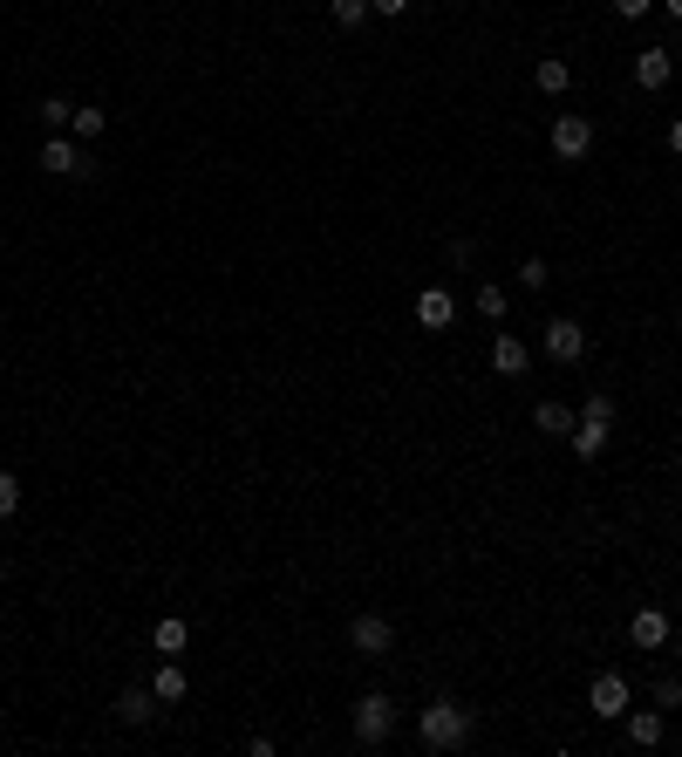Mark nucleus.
Wrapping results in <instances>:
<instances>
[{"label":"nucleus","mask_w":682,"mask_h":757,"mask_svg":"<svg viewBox=\"0 0 682 757\" xmlns=\"http://www.w3.org/2000/svg\"><path fill=\"white\" fill-rule=\"evenodd\" d=\"M546 280H553V266L539 260V253H532V260H519V287H532V294H539Z\"/></svg>","instance_id":"5701e85b"},{"label":"nucleus","mask_w":682,"mask_h":757,"mask_svg":"<svg viewBox=\"0 0 682 757\" xmlns=\"http://www.w3.org/2000/svg\"><path fill=\"white\" fill-rule=\"evenodd\" d=\"M669 76H676V55H669V48H642V55H635V82H642V89H669Z\"/></svg>","instance_id":"9d476101"},{"label":"nucleus","mask_w":682,"mask_h":757,"mask_svg":"<svg viewBox=\"0 0 682 757\" xmlns=\"http://www.w3.org/2000/svg\"><path fill=\"white\" fill-rule=\"evenodd\" d=\"M69 130L89 144V137H103V130H110V116H103V110H76V123H69Z\"/></svg>","instance_id":"4be33fe9"},{"label":"nucleus","mask_w":682,"mask_h":757,"mask_svg":"<svg viewBox=\"0 0 682 757\" xmlns=\"http://www.w3.org/2000/svg\"><path fill=\"white\" fill-rule=\"evenodd\" d=\"M151 689H157V703H185L191 676H185V669H178V662H164V669H157V676H151Z\"/></svg>","instance_id":"f3484780"},{"label":"nucleus","mask_w":682,"mask_h":757,"mask_svg":"<svg viewBox=\"0 0 682 757\" xmlns=\"http://www.w3.org/2000/svg\"><path fill=\"white\" fill-rule=\"evenodd\" d=\"M669 14H676V21H682V0H669Z\"/></svg>","instance_id":"c756f323"},{"label":"nucleus","mask_w":682,"mask_h":757,"mask_svg":"<svg viewBox=\"0 0 682 757\" xmlns=\"http://www.w3.org/2000/svg\"><path fill=\"white\" fill-rule=\"evenodd\" d=\"M14 512H21V478L0 471V519H14Z\"/></svg>","instance_id":"b1692460"},{"label":"nucleus","mask_w":682,"mask_h":757,"mask_svg":"<svg viewBox=\"0 0 682 757\" xmlns=\"http://www.w3.org/2000/svg\"><path fill=\"white\" fill-rule=\"evenodd\" d=\"M532 423H539L546 437H573V423H580V410H573V403H539V410H532Z\"/></svg>","instance_id":"ddd939ff"},{"label":"nucleus","mask_w":682,"mask_h":757,"mask_svg":"<svg viewBox=\"0 0 682 757\" xmlns=\"http://www.w3.org/2000/svg\"><path fill=\"white\" fill-rule=\"evenodd\" d=\"M532 82H539L546 96H567V89H573V69H567V62H560V55H546V62L532 69Z\"/></svg>","instance_id":"dca6fc26"},{"label":"nucleus","mask_w":682,"mask_h":757,"mask_svg":"<svg viewBox=\"0 0 682 757\" xmlns=\"http://www.w3.org/2000/svg\"><path fill=\"white\" fill-rule=\"evenodd\" d=\"M0 580H7V567H0Z\"/></svg>","instance_id":"7c9ffc66"},{"label":"nucleus","mask_w":682,"mask_h":757,"mask_svg":"<svg viewBox=\"0 0 682 757\" xmlns=\"http://www.w3.org/2000/svg\"><path fill=\"white\" fill-rule=\"evenodd\" d=\"M526 362L532 355H526V341L519 335H492V369L498 376H526Z\"/></svg>","instance_id":"f8f14e48"},{"label":"nucleus","mask_w":682,"mask_h":757,"mask_svg":"<svg viewBox=\"0 0 682 757\" xmlns=\"http://www.w3.org/2000/svg\"><path fill=\"white\" fill-rule=\"evenodd\" d=\"M417 737H423V751H464L471 744V710L451 703V696H437V703L417 710Z\"/></svg>","instance_id":"f257e3e1"},{"label":"nucleus","mask_w":682,"mask_h":757,"mask_svg":"<svg viewBox=\"0 0 682 757\" xmlns=\"http://www.w3.org/2000/svg\"><path fill=\"white\" fill-rule=\"evenodd\" d=\"M546 144H553V157H560V164H580V157L594 151V123H587V116H573V110H560V116H553V130H546Z\"/></svg>","instance_id":"7ed1b4c3"},{"label":"nucleus","mask_w":682,"mask_h":757,"mask_svg":"<svg viewBox=\"0 0 682 757\" xmlns=\"http://www.w3.org/2000/svg\"><path fill=\"white\" fill-rule=\"evenodd\" d=\"M389 730H396V703H389L382 689H369V696L355 703V744L376 751V744H389Z\"/></svg>","instance_id":"f03ea898"},{"label":"nucleus","mask_w":682,"mask_h":757,"mask_svg":"<svg viewBox=\"0 0 682 757\" xmlns=\"http://www.w3.org/2000/svg\"><path fill=\"white\" fill-rule=\"evenodd\" d=\"M116 717L123 723H151L157 717V689H123V696H116Z\"/></svg>","instance_id":"2eb2a0df"},{"label":"nucleus","mask_w":682,"mask_h":757,"mask_svg":"<svg viewBox=\"0 0 682 757\" xmlns=\"http://www.w3.org/2000/svg\"><path fill=\"white\" fill-rule=\"evenodd\" d=\"M451 321H457L451 287H423V294H417V328H430V335H444Z\"/></svg>","instance_id":"6e6552de"},{"label":"nucleus","mask_w":682,"mask_h":757,"mask_svg":"<svg viewBox=\"0 0 682 757\" xmlns=\"http://www.w3.org/2000/svg\"><path fill=\"white\" fill-rule=\"evenodd\" d=\"M328 14H335V28H362L376 7H369V0H328Z\"/></svg>","instance_id":"aec40b11"},{"label":"nucleus","mask_w":682,"mask_h":757,"mask_svg":"<svg viewBox=\"0 0 682 757\" xmlns=\"http://www.w3.org/2000/svg\"><path fill=\"white\" fill-rule=\"evenodd\" d=\"M151 642H157V655H185L191 628H185V621H178V614H171V621H157V635H151Z\"/></svg>","instance_id":"a211bd4d"},{"label":"nucleus","mask_w":682,"mask_h":757,"mask_svg":"<svg viewBox=\"0 0 682 757\" xmlns=\"http://www.w3.org/2000/svg\"><path fill=\"white\" fill-rule=\"evenodd\" d=\"M655 710H682V682H676V676L655 682Z\"/></svg>","instance_id":"393cba45"},{"label":"nucleus","mask_w":682,"mask_h":757,"mask_svg":"<svg viewBox=\"0 0 682 757\" xmlns=\"http://www.w3.org/2000/svg\"><path fill=\"white\" fill-rule=\"evenodd\" d=\"M539 348H546V355H553V362H580V355H587V328H580V321H567V314H553V321H546V335H539Z\"/></svg>","instance_id":"20e7f679"},{"label":"nucleus","mask_w":682,"mask_h":757,"mask_svg":"<svg viewBox=\"0 0 682 757\" xmlns=\"http://www.w3.org/2000/svg\"><path fill=\"white\" fill-rule=\"evenodd\" d=\"M662 730H669V717L662 710H628V744H662Z\"/></svg>","instance_id":"4468645a"},{"label":"nucleus","mask_w":682,"mask_h":757,"mask_svg":"<svg viewBox=\"0 0 682 757\" xmlns=\"http://www.w3.org/2000/svg\"><path fill=\"white\" fill-rule=\"evenodd\" d=\"M628 642L635 648H662L669 642V614H662V607H642V614L628 621Z\"/></svg>","instance_id":"9b49d317"},{"label":"nucleus","mask_w":682,"mask_h":757,"mask_svg":"<svg viewBox=\"0 0 682 757\" xmlns=\"http://www.w3.org/2000/svg\"><path fill=\"white\" fill-rule=\"evenodd\" d=\"M648 7H655V0H614V14H621V21H642Z\"/></svg>","instance_id":"bb28decb"},{"label":"nucleus","mask_w":682,"mask_h":757,"mask_svg":"<svg viewBox=\"0 0 682 757\" xmlns=\"http://www.w3.org/2000/svg\"><path fill=\"white\" fill-rule=\"evenodd\" d=\"M41 123H48V137H62V130L76 123V103H69V96H48V103H41Z\"/></svg>","instance_id":"6ab92c4d"},{"label":"nucleus","mask_w":682,"mask_h":757,"mask_svg":"<svg viewBox=\"0 0 682 757\" xmlns=\"http://www.w3.org/2000/svg\"><path fill=\"white\" fill-rule=\"evenodd\" d=\"M348 648H355V655H389V648H396V621L355 614V621H348Z\"/></svg>","instance_id":"39448f33"},{"label":"nucleus","mask_w":682,"mask_h":757,"mask_svg":"<svg viewBox=\"0 0 682 757\" xmlns=\"http://www.w3.org/2000/svg\"><path fill=\"white\" fill-rule=\"evenodd\" d=\"M669 151L682 157V116H676V123H669Z\"/></svg>","instance_id":"c85d7f7f"},{"label":"nucleus","mask_w":682,"mask_h":757,"mask_svg":"<svg viewBox=\"0 0 682 757\" xmlns=\"http://www.w3.org/2000/svg\"><path fill=\"white\" fill-rule=\"evenodd\" d=\"M478 314H485V321H505V287H498V280L478 287Z\"/></svg>","instance_id":"412c9836"},{"label":"nucleus","mask_w":682,"mask_h":757,"mask_svg":"<svg viewBox=\"0 0 682 757\" xmlns=\"http://www.w3.org/2000/svg\"><path fill=\"white\" fill-rule=\"evenodd\" d=\"M580 410H587V417H614V396H607V389H594V396H587Z\"/></svg>","instance_id":"a878e982"},{"label":"nucleus","mask_w":682,"mask_h":757,"mask_svg":"<svg viewBox=\"0 0 682 757\" xmlns=\"http://www.w3.org/2000/svg\"><path fill=\"white\" fill-rule=\"evenodd\" d=\"M587 710L594 717H628V676H594V689H587Z\"/></svg>","instance_id":"0eeeda50"},{"label":"nucleus","mask_w":682,"mask_h":757,"mask_svg":"<svg viewBox=\"0 0 682 757\" xmlns=\"http://www.w3.org/2000/svg\"><path fill=\"white\" fill-rule=\"evenodd\" d=\"M369 7H376V14H389V21H396V14H410V0H369Z\"/></svg>","instance_id":"cd10ccee"},{"label":"nucleus","mask_w":682,"mask_h":757,"mask_svg":"<svg viewBox=\"0 0 682 757\" xmlns=\"http://www.w3.org/2000/svg\"><path fill=\"white\" fill-rule=\"evenodd\" d=\"M607 437H614V417H587V410H580V423H573V457H601L607 451Z\"/></svg>","instance_id":"1a4fd4ad"},{"label":"nucleus","mask_w":682,"mask_h":757,"mask_svg":"<svg viewBox=\"0 0 682 757\" xmlns=\"http://www.w3.org/2000/svg\"><path fill=\"white\" fill-rule=\"evenodd\" d=\"M41 171H48V178H89V157H82V144H69V130H62V137L41 144Z\"/></svg>","instance_id":"423d86ee"}]
</instances>
